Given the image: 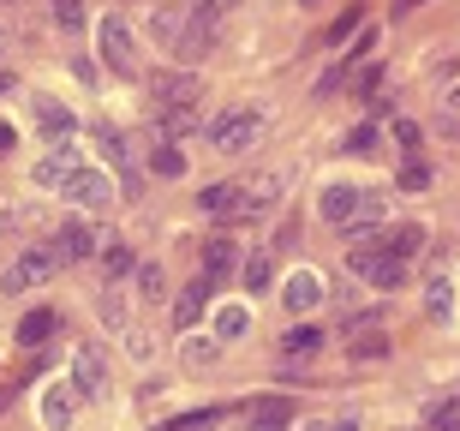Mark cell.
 Masks as SVG:
<instances>
[{
	"label": "cell",
	"mask_w": 460,
	"mask_h": 431,
	"mask_svg": "<svg viewBox=\"0 0 460 431\" xmlns=\"http://www.w3.org/2000/svg\"><path fill=\"white\" fill-rule=\"evenodd\" d=\"M216 42H222V24L186 13V31H180V42H173V60H180V67H198V60L216 54Z\"/></svg>",
	"instance_id": "obj_8"
},
{
	"label": "cell",
	"mask_w": 460,
	"mask_h": 431,
	"mask_svg": "<svg viewBox=\"0 0 460 431\" xmlns=\"http://www.w3.org/2000/svg\"><path fill=\"white\" fill-rule=\"evenodd\" d=\"M36 216V204H18V210H6V216H0V234H18V228L31 222Z\"/></svg>",
	"instance_id": "obj_42"
},
{
	"label": "cell",
	"mask_w": 460,
	"mask_h": 431,
	"mask_svg": "<svg viewBox=\"0 0 460 431\" xmlns=\"http://www.w3.org/2000/svg\"><path fill=\"white\" fill-rule=\"evenodd\" d=\"M311 431H358L353 419H341V426H311Z\"/></svg>",
	"instance_id": "obj_44"
},
{
	"label": "cell",
	"mask_w": 460,
	"mask_h": 431,
	"mask_svg": "<svg viewBox=\"0 0 460 431\" xmlns=\"http://www.w3.org/2000/svg\"><path fill=\"white\" fill-rule=\"evenodd\" d=\"M275 198H281V174H252V180H239V222H245V216H263Z\"/></svg>",
	"instance_id": "obj_13"
},
{
	"label": "cell",
	"mask_w": 460,
	"mask_h": 431,
	"mask_svg": "<svg viewBox=\"0 0 460 431\" xmlns=\"http://www.w3.org/2000/svg\"><path fill=\"white\" fill-rule=\"evenodd\" d=\"M245 288H252V293L270 288V258H263V252H257V258H245Z\"/></svg>",
	"instance_id": "obj_37"
},
{
	"label": "cell",
	"mask_w": 460,
	"mask_h": 431,
	"mask_svg": "<svg viewBox=\"0 0 460 431\" xmlns=\"http://www.w3.org/2000/svg\"><path fill=\"white\" fill-rule=\"evenodd\" d=\"M78 408H84V396L66 383H49L42 390V431H72V419H78Z\"/></svg>",
	"instance_id": "obj_9"
},
{
	"label": "cell",
	"mask_w": 460,
	"mask_h": 431,
	"mask_svg": "<svg viewBox=\"0 0 460 431\" xmlns=\"http://www.w3.org/2000/svg\"><path fill=\"white\" fill-rule=\"evenodd\" d=\"M96 306H102V324L108 329H126V300H119V288H102V300H96Z\"/></svg>",
	"instance_id": "obj_34"
},
{
	"label": "cell",
	"mask_w": 460,
	"mask_h": 431,
	"mask_svg": "<svg viewBox=\"0 0 460 431\" xmlns=\"http://www.w3.org/2000/svg\"><path fill=\"white\" fill-rule=\"evenodd\" d=\"M90 132H96V144H102V150H108V162H114V168H119V180H126V186H144V174H137V162H132V150H126V139H119V132H114V126H90Z\"/></svg>",
	"instance_id": "obj_17"
},
{
	"label": "cell",
	"mask_w": 460,
	"mask_h": 431,
	"mask_svg": "<svg viewBox=\"0 0 460 431\" xmlns=\"http://www.w3.org/2000/svg\"><path fill=\"white\" fill-rule=\"evenodd\" d=\"M126 354H132V360L144 365V360H150V354H155V342H150V336H144V329H126Z\"/></svg>",
	"instance_id": "obj_39"
},
{
	"label": "cell",
	"mask_w": 460,
	"mask_h": 431,
	"mask_svg": "<svg viewBox=\"0 0 460 431\" xmlns=\"http://www.w3.org/2000/svg\"><path fill=\"white\" fill-rule=\"evenodd\" d=\"M209 288H216V282H191L186 293H180V300H173V329H180V336H191V324H198V318H204V306H209Z\"/></svg>",
	"instance_id": "obj_18"
},
{
	"label": "cell",
	"mask_w": 460,
	"mask_h": 431,
	"mask_svg": "<svg viewBox=\"0 0 460 431\" xmlns=\"http://www.w3.org/2000/svg\"><path fill=\"white\" fill-rule=\"evenodd\" d=\"M383 354H389V336H383V329H376V336H358V342H353V360H383Z\"/></svg>",
	"instance_id": "obj_36"
},
{
	"label": "cell",
	"mask_w": 460,
	"mask_h": 431,
	"mask_svg": "<svg viewBox=\"0 0 460 431\" xmlns=\"http://www.w3.org/2000/svg\"><path fill=\"white\" fill-rule=\"evenodd\" d=\"M234 270H239V246H234V234H216V240H204V276L222 288V282H234Z\"/></svg>",
	"instance_id": "obj_15"
},
{
	"label": "cell",
	"mask_w": 460,
	"mask_h": 431,
	"mask_svg": "<svg viewBox=\"0 0 460 431\" xmlns=\"http://www.w3.org/2000/svg\"><path fill=\"white\" fill-rule=\"evenodd\" d=\"M96 258H102V270H108V276H126V270H137V264H132V252H126V246H119L114 234H102V252H96Z\"/></svg>",
	"instance_id": "obj_27"
},
{
	"label": "cell",
	"mask_w": 460,
	"mask_h": 431,
	"mask_svg": "<svg viewBox=\"0 0 460 431\" xmlns=\"http://www.w3.org/2000/svg\"><path fill=\"white\" fill-rule=\"evenodd\" d=\"M49 13L60 31H84V0H49Z\"/></svg>",
	"instance_id": "obj_30"
},
{
	"label": "cell",
	"mask_w": 460,
	"mask_h": 431,
	"mask_svg": "<svg viewBox=\"0 0 460 431\" xmlns=\"http://www.w3.org/2000/svg\"><path fill=\"white\" fill-rule=\"evenodd\" d=\"M72 210H90V216H102L108 204H114L119 192H114V174L108 168H72V180H66V192H60Z\"/></svg>",
	"instance_id": "obj_5"
},
{
	"label": "cell",
	"mask_w": 460,
	"mask_h": 431,
	"mask_svg": "<svg viewBox=\"0 0 460 431\" xmlns=\"http://www.w3.org/2000/svg\"><path fill=\"white\" fill-rule=\"evenodd\" d=\"M54 270H60L54 246H24V252L6 264V276H0V293H31V288H42Z\"/></svg>",
	"instance_id": "obj_4"
},
{
	"label": "cell",
	"mask_w": 460,
	"mask_h": 431,
	"mask_svg": "<svg viewBox=\"0 0 460 431\" xmlns=\"http://www.w3.org/2000/svg\"><path fill=\"white\" fill-rule=\"evenodd\" d=\"M54 324H60V318H54L49 306H42V311H24V324H18V347H42L54 336Z\"/></svg>",
	"instance_id": "obj_22"
},
{
	"label": "cell",
	"mask_w": 460,
	"mask_h": 431,
	"mask_svg": "<svg viewBox=\"0 0 460 431\" xmlns=\"http://www.w3.org/2000/svg\"><path fill=\"white\" fill-rule=\"evenodd\" d=\"M31 114H36V132H42L49 144L78 139V121H72V114H66L60 103H54V96H36V108H31Z\"/></svg>",
	"instance_id": "obj_14"
},
{
	"label": "cell",
	"mask_w": 460,
	"mask_h": 431,
	"mask_svg": "<svg viewBox=\"0 0 460 431\" xmlns=\"http://www.w3.org/2000/svg\"><path fill=\"white\" fill-rule=\"evenodd\" d=\"M347 270H353L365 288H376V293H394L401 282H407V258H394L383 240H376V252L371 246H353V252H347Z\"/></svg>",
	"instance_id": "obj_2"
},
{
	"label": "cell",
	"mask_w": 460,
	"mask_h": 431,
	"mask_svg": "<svg viewBox=\"0 0 460 431\" xmlns=\"http://www.w3.org/2000/svg\"><path fill=\"white\" fill-rule=\"evenodd\" d=\"M6 90H13V72H0V96H6Z\"/></svg>",
	"instance_id": "obj_47"
},
{
	"label": "cell",
	"mask_w": 460,
	"mask_h": 431,
	"mask_svg": "<svg viewBox=\"0 0 460 431\" xmlns=\"http://www.w3.org/2000/svg\"><path fill=\"white\" fill-rule=\"evenodd\" d=\"M281 306L299 311V318L317 311V306H323V276H317V270H293V276L281 282Z\"/></svg>",
	"instance_id": "obj_12"
},
{
	"label": "cell",
	"mask_w": 460,
	"mask_h": 431,
	"mask_svg": "<svg viewBox=\"0 0 460 431\" xmlns=\"http://www.w3.org/2000/svg\"><path fill=\"white\" fill-rule=\"evenodd\" d=\"M358 192H365V186H353V180H329V186L317 192V216H323L329 228H347V222H353V210H358Z\"/></svg>",
	"instance_id": "obj_10"
},
{
	"label": "cell",
	"mask_w": 460,
	"mask_h": 431,
	"mask_svg": "<svg viewBox=\"0 0 460 431\" xmlns=\"http://www.w3.org/2000/svg\"><path fill=\"white\" fill-rule=\"evenodd\" d=\"M430 311H437V318L455 311V288H448V282H430Z\"/></svg>",
	"instance_id": "obj_40"
},
{
	"label": "cell",
	"mask_w": 460,
	"mask_h": 431,
	"mask_svg": "<svg viewBox=\"0 0 460 431\" xmlns=\"http://www.w3.org/2000/svg\"><path fill=\"white\" fill-rule=\"evenodd\" d=\"M72 168H84V162H66V156H42V162L31 168V186H36V192H66Z\"/></svg>",
	"instance_id": "obj_20"
},
{
	"label": "cell",
	"mask_w": 460,
	"mask_h": 431,
	"mask_svg": "<svg viewBox=\"0 0 460 431\" xmlns=\"http://www.w3.org/2000/svg\"><path fill=\"white\" fill-rule=\"evenodd\" d=\"M180 354H186V365H216L222 360V342H216V336H186Z\"/></svg>",
	"instance_id": "obj_28"
},
{
	"label": "cell",
	"mask_w": 460,
	"mask_h": 431,
	"mask_svg": "<svg viewBox=\"0 0 460 431\" xmlns=\"http://www.w3.org/2000/svg\"><path fill=\"white\" fill-rule=\"evenodd\" d=\"M150 174H162V180H180V174H186V156L173 150V144H155V156H150Z\"/></svg>",
	"instance_id": "obj_29"
},
{
	"label": "cell",
	"mask_w": 460,
	"mask_h": 431,
	"mask_svg": "<svg viewBox=\"0 0 460 431\" xmlns=\"http://www.w3.org/2000/svg\"><path fill=\"white\" fill-rule=\"evenodd\" d=\"M102 60L119 72V78H137V42H132V24L119 13L102 18Z\"/></svg>",
	"instance_id": "obj_6"
},
{
	"label": "cell",
	"mask_w": 460,
	"mask_h": 431,
	"mask_svg": "<svg viewBox=\"0 0 460 431\" xmlns=\"http://www.w3.org/2000/svg\"><path fill=\"white\" fill-rule=\"evenodd\" d=\"M371 144H376V126H371V121L347 132V156H371Z\"/></svg>",
	"instance_id": "obj_38"
},
{
	"label": "cell",
	"mask_w": 460,
	"mask_h": 431,
	"mask_svg": "<svg viewBox=\"0 0 460 431\" xmlns=\"http://www.w3.org/2000/svg\"><path fill=\"white\" fill-rule=\"evenodd\" d=\"M394 252V258H412V252H419V246H425V228H394L389 240H383Z\"/></svg>",
	"instance_id": "obj_31"
},
{
	"label": "cell",
	"mask_w": 460,
	"mask_h": 431,
	"mask_svg": "<svg viewBox=\"0 0 460 431\" xmlns=\"http://www.w3.org/2000/svg\"><path fill=\"white\" fill-rule=\"evenodd\" d=\"M72 390H78L84 401H96L108 390V360L96 354V347H78V354H72Z\"/></svg>",
	"instance_id": "obj_11"
},
{
	"label": "cell",
	"mask_w": 460,
	"mask_h": 431,
	"mask_svg": "<svg viewBox=\"0 0 460 431\" xmlns=\"http://www.w3.org/2000/svg\"><path fill=\"white\" fill-rule=\"evenodd\" d=\"M383 216H389V198H383L376 186H365V192H358V210H353V222H347L341 234H347V240H365V234H371V228L383 222Z\"/></svg>",
	"instance_id": "obj_16"
},
{
	"label": "cell",
	"mask_w": 460,
	"mask_h": 431,
	"mask_svg": "<svg viewBox=\"0 0 460 431\" xmlns=\"http://www.w3.org/2000/svg\"><path fill=\"white\" fill-rule=\"evenodd\" d=\"M430 431H460V401H437L430 408Z\"/></svg>",
	"instance_id": "obj_35"
},
{
	"label": "cell",
	"mask_w": 460,
	"mask_h": 431,
	"mask_svg": "<svg viewBox=\"0 0 460 431\" xmlns=\"http://www.w3.org/2000/svg\"><path fill=\"white\" fill-rule=\"evenodd\" d=\"M239 0H186L191 18H209V24H227V13H234Z\"/></svg>",
	"instance_id": "obj_33"
},
{
	"label": "cell",
	"mask_w": 460,
	"mask_h": 431,
	"mask_svg": "<svg viewBox=\"0 0 460 431\" xmlns=\"http://www.w3.org/2000/svg\"><path fill=\"white\" fill-rule=\"evenodd\" d=\"M198 204H204V216H239V186H209Z\"/></svg>",
	"instance_id": "obj_26"
},
{
	"label": "cell",
	"mask_w": 460,
	"mask_h": 431,
	"mask_svg": "<svg viewBox=\"0 0 460 431\" xmlns=\"http://www.w3.org/2000/svg\"><path fill=\"white\" fill-rule=\"evenodd\" d=\"M150 31L168 42V54H173V42H180V31H186V6H155L150 13Z\"/></svg>",
	"instance_id": "obj_24"
},
{
	"label": "cell",
	"mask_w": 460,
	"mask_h": 431,
	"mask_svg": "<svg viewBox=\"0 0 460 431\" xmlns=\"http://www.w3.org/2000/svg\"><path fill=\"white\" fill-rule=\"evenodd\" d=\"M263 132H270V114L257 103H239L227 108V114H216L209 121V150H222V156H245L263 144Z\"/></svg>",
	"instance_id": "obj_1"
},
{
	"label": "cell",
	"mask_w": 460,
	"mask_h": 431,
	"mask_svg": "<svg viewBox=\"0 0 460 431\" xmlns=\"http://www.w3.org/2000/svg\"><path fill=\"white\" fill-rule=\"evenodd\" d=\"M222 419V408H198V414H180V419H168V426H155V431H204V426H216Z\"/></svg>",
	"instance_id": "obj_32"
},
{
	"label": "cell",
	"mask_w": 460,
	"mask_h": 431,
	"mask_svg": "<svg viewBox=\"0 0 460 431\" xmlns=\"http://www.w3.org/2000/svg\"><path fill=\"white\" fill-rule=\"evenodd\" d=\"M401 186H407V192H425L430 186V168H425V162H407V168H401Z\"/></svg>",
	"instance_id": "obj_41"
},
{
	"label": "cell",
	"mask_w": 460,
	"mask_h": 431,
	"mask_svg": "<svg viewBox=\"0 0 460 431\" xmlns=\"http://www.w3.org/2000/svg\"><path fill=\"white\" fill-rule=\"evenodd\" d=\"M288 426H293V401L288 396L252 401V426H245V431H288Z\"/></svg>",
	"instance_id": "obj_19"
},
{
	"label": "cell",
	"mask_w": 460,
	"mask_h": 431,
	"mask_svg": "<svg viewBox=\"0 0 460 431\" xmlns=\"http://www.w3.org/2000/svg\"><path fill=\"white\" fill-rule=\"evenodd\" d=\"M0 54H6V31H0Z\"/></svg>",
	"instance_id": "obj_48"
},
{
	"label": "cell",
	"mask_w": 460,
	"mask_h": 431,
	"mask_svg": "<svg viewBox=\"0 0 460 431\" xmlns=\"http://www.w3.org/2000/svg\"><path fill=\"white\" fill-rule=\"evenodd\" d=\"M6 408H13V390H0V414H6Z\"/></svg>",
	"instance_id": "obj_46"
},
{
	"label": "cell",
	"mask_w": 460,
	"mask_h": 431,
	"mask_svg": "<svg viewBox=\"0 0 460 431\" xmlns=\"http://www.w3.org/2000/svg\"><path fill=\"white\" fill-rule=\"evenodd\" d=\"M448 114H460V85H455V90H448Z\"/></svg>",
	"instance_id": "obj_45"
},
{
	"label": "cell",
	"mask_w": 460,
	"mask_h": 431,
	"mask_svg": "<svg viewBox=\"0 0 460 431\" xmlns=\"http://www.w3.org/2000/svg\"><path fill=\"white\" fill-rule=\"evenodd\" d=\"M198 96H204V85H198V72H191V67H162V72H150V103H155V114L198 108Z\"/></svg>",
	"instance_id": "obj_3"
},
{
	"label": "cell",
	"mask_w": 460,
	"mask_h": 431,
	"mask_svg": "<svg viewBox=\"0 0 460 431\" xmlns=\"http://www.w3.org/2000/svg\"><path fill=\"white\" fill-rule=\"evenodd\" d=\"M317 347H323V329H311V324H299V329L281 336V354H288V360H311Z\"/></svg>",
	"instance_id": "obj_23"
},
{
	"label": "cell",
	"mask_w": 460,
	"mask_h": 431,
	"mask_svg": "<svg viewBox=\"0 0 460 431\" xmlns=\"http://www.w3.org/2000/svg\"><path fill=\"white\" fill-rule=\"evenodd\" d=\"M245 329H252V311H245V306H222V311H216V329H209V336H216V342H239Z\"/></svg>",
	"instance_id": "obj_25"
},
{
	"label": "cell",
	"mask_w": 460,
	"mask_h": 431,
	"mask_svg": "<svg viewBox=\"0 0 460 431\" xmlns=\"http://www.w3.org/2000/svg\"><path fill=\"white\" fill-rule=\"evenodd\" d=\"M96 252H102V240H96V228H90L84 216H72V222L54 228V258L60 264H84V258H96Z\"/></svg>",
	"instance_id": "obj_7"
},
{
	"label": "cell",
	"mask_w": 460,
	"mask_h": 431,
	"mask_svg": "<svg viewBox=\"0 0 460 431\" xmlns=\"http://www.w3.org/2000/svg\"><path fill=\"white\" fill-rule=\"evenodd\" d=\"M132 288H137V300H168V270H162L155 258H144L132 270Z\"/></svg>",
	"instance_id": "obj_21"
},
{
	"label": "cell",
	"mask_w": 460,
	"mask_h": 431,
	"mask_svg": "<svg viewBox=\"0 0 460 431\" xmlns=\"http://www.w3.org/2000/svg\"><path fill=\"white\" fill-rule=\"evenodd\" d=\"M6 150H13V126L0 121V156H6Z\"/></svg>",
	"instance_id": "obj_43"
}]
</instances>
